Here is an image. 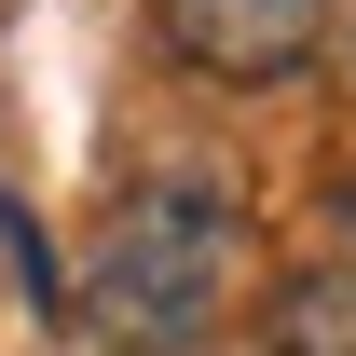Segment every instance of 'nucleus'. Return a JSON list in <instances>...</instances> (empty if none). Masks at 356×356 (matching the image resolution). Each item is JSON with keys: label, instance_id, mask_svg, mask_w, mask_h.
Returning a JSON list of instances; mask_svg holds the SVG:
<instances>
[{"label": "nucleus", "instance_id": "obj_4", "mask_svg": "<svg viewBox=\"0 0 356 356\" xmlns=\"http://www.w3.org/2000/svg\"><path fill=\"white\" fill-rule=\"evenodd\" d=\"M329 261H356V192H343V247H329Z\"/></svg>", "mask_w": 356, "mask_h": 356}, {"label": "nucleus", "instance_id": "obj_3", "mask_svg": "<svg viewBox=\"0 0 356 356\" xmlns=\"http://www.w3.org/2000/svg\"><path fill=\"white\" fill-rule=\"evenodd\" d=\"M261 356H356V261H315L274 288L261 315Z\"/></svg>", "mask_w": 356, "mask_h": 356}, {"label": "nucleus", "instance_id": "obj_2", "mask_svg": "<svg viewBox=\"0 0 356 356\" xmlns=\"http://www.w3.org/2000/svg\"><path fill=\"white\" fill-rule=\"evenodd\" d=\"M151 14H165V55L206 83H288L329 42V0H151Z\"/></svg>", "mask_w": 356, "mask_h": 356}, {"label": "nucleus", "instance_id": "obj_1", "mask_svg": "<svg viewBox=\"0 0 356 356\" xmlns=\"http://www.w3.org/2000/svg\"><path fill=\"white\" fill-rule=\"evenodd\" d=\"M233 274H247V206L220 178H151V192H124V220H110L69 315L110 356H206L233 315Z\"/></svg>", "mask_w": 356, "mask_h": 356}]
</instances>
